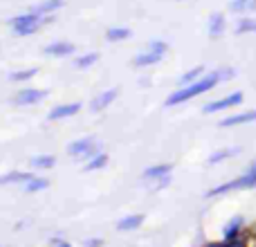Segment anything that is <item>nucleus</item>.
Listing matches in <instances>:
<instances>
[{"label": "nucleus", "mask_w": 256, "mask_h": 247, "mask_svg": "<svg viewBox=\"0 0 256 247\" xmlns=\"http://www.w3.org/2000/svg\"><path fill=\"white\" fill-rule=\"evenodd\" d=\"M202 74H204V68H202V66H198V68H194V70L184 72V74H182V79H180V88H184V86L196 84V81H198Z\"/></svg>", "instance_id": "nucleus-23"}, {"label": "nucleus", "mask_w": 256, "mask_h": 247, "mask_svg": "<svg viewBox=\"0 0 256 247\" xmlns=\"http://www.w3.org/2000/svg\"><path fill=\"white\" fill-rule=\"evenodd\" d=\"M45 22H52V16H40L36 12H27V14H20V16L12 18L9 25L14 27L18 36H30V34H36Z\"/></svg>", "instance_id": "nucleus-3"}, {"label": "nucleus", "mask_w": 256, "mask_h": 247, "mask_svg": "<svg viewBox=\"0 0 256 247\" xmlns=\"http://www.w3.org/2000/svg\"><path fill=\"white\" fill-rule=\"evenodd\" d=\"M94 148H97V140L94 137H81V140H74L70 146H68V153L72 158H92L94 155Z\"/></svg>", "instance_id": "nucleus-6"}, {"label": "nucleus", "mask_w": 256, "mask_h": 247, "mask_svg": "<svg viewBox=\"0 0 256 247\" xmlns=\"http://www.w3.org/2000/svg\"><path fill=\"white\" fill-rule=\"evenodd\" d=\"M168 52V45L164 40H150L148 43V50L144 54H137L132 66L135 68H150V66H158L162 61V56Z\"/></svg>", "instance_id": "nucleus-4"}, {"label": "nucleus", "mask_w": 256, "mask_h": 247, "mask_svg": "<svg viewBox=\"0 0 256 247\" xmlns=\"http://www.w3.org/2000/svg\"><path fill=\"white\" fill-rule=\"evenodd\" d=\"M108 164V155L106 153H97V155H92V158L86 162V166H84V171H99V168H104Z\"/></svg>", "instance_id": "nucleus-21"}, {"label": "nucleus", "mask_w": 256, "mask_h": 247, "mask_svg": "<svg viewBox=\"0 0 256 247\" xmlns=\"http://www.w3.org/2000/svg\"><path fill=\"white\" fill-rule=\"evenodd\" d=\"M243 99H245V97H243V92H232V94H227V97H222V99H216V102L204 104L202 112H204V115H212V112L232 110V108L240 106V104H243Z\"/></svg>", "instance_id": "nucleus-5"}, {"label": "nucleus", "mask_w": 256, "mask_h": 247, "mask_svg": "<svg viewBox=\"0 0 256 247\" xmlns=\"http://www.w3.org/2000/svg\"><path fill=\"white\" fill-rule=\"evenodd\" d=\"M63 4H66V0H45V2H40L38 7L34 9V12L40 14V16H52L54 12L63 9Z\"/></svg>", "instance_id": "nucleus-18"}, {"label": "nucleus", "mask_w": 256, "mask_h": 247, "mask_svg": "<svg viewBox=\"0 0 256 247\" xmlns=\"http://www.w3.org/2000/svg\"><path fill=\"white\" fill-rule=\"evenodd\" d=\"M32 178H34L32 173L12 171V173H4V176H0V186H7V184H27Z\"/></svg>", "instance_id": "nucleus-14"}, {"label": "nucleus", "mask_w": 256, "mask_h": 247, "mask_svg": "<svg viewBox=\"0 0 256 247\" xmlns=\"http://www.w3.org/2000/svg\"><path fill=\"white\" fill-rule=\"evenodd\" d=\"M234 74H236V72L232 70V68L209 72L207 76H200L196 84L184 86V88L176 90V92H173L171 97L166 99V108H173V106H180V104H184V102H191V99H196V97H200V94L214 90L218 84H222V81H232V79H234Z\"/></svg>", "instance_id": "nucleus-1"}, {"label": "nucleus", "mask_w": 256, "mask_h": 247, "mask_svg": "<svg viewBox=\"0 0 256 247\" xmlns=\"http://www.w3.org/2000/svg\"><path fill=\"white\" fill-rule=\"evenodd\" d=\"M171 171H173L171 164H160V166H150V168H146V171L142 173V180H144V182H153V184H155L160 178L171 176Z\"/></svg>", "instance_id": "nucleus-12"}, {"label": "nucleus", "mask_w": 256, "mask_h": 247, "mask_svg": "<svg viewBox=\"0 0 256 247\" xmlns=\"http://www.w3.org/2000/svg\"><path fill=\"white\" fill-rule=\"evenodd\" d=\"M248 189H256V162L250 164L248 171L240 178L225 182V184H218V186H214L212 191H207V198H218V196L232 194V191H248Z\"/></svg>", "instance_id": "nucleus-2"}, {"label": "nucleus", "mask_w": 256, "mask_h": 247, "mask_svg": "<svg viewBox=\"0 0 256 247\" xmlns=\"http://www.w3.org/2000/svg\"><path fill=\"white\" fill-rule=\"evenodd\" d=\"M45 97H48L45 90L30 88V90H20V92L14 97V104H16V106H36V104H40Z\"/></svg>", "instance_id": "nucleus-7"}, {"label": "nucleus", "mask_w": 256, "mask_h": 247, "mask_svg": "<svg viewBox=\"0 0 256 247\" xmlns=\"http://www.w3.org/2000/svg\"><path fill=\"white\" fill-rule=\"evenodd\" d=\"M132 36V32L128 27H112V30L106 32V40L108 43H122V40H128Z\"/></svg>", "instance_id": "nucleus-19"}, {"label": "nucleus", "mask_w": 256, "mask_h": 247, "mask_svg": "<svg viewBox=\"0 0 256 247\" xmlns=\"http://www.w3.org/2000/svg\"><path fill=\"white\" fill-rule=\"evenodd\" d=\"M104 245V240H88L86 243V247H102Z\"/></svg>", "instance_id": "nucleus-29"}, {"label": "nucleus", "mask_w": 256, "mask_h": 247, "mask_svg": "<svg viewBox=\"0 0 256 247\" xmlns=\"http://www.w3.org/2000/svg\"><path fill=\"white\" fill-rule=\"evenodd\" d=\"M243 227H245V218L243 216H236V218H232V222H227V225H225L222 234H225V238H234V236L243 234Z\"/></svg>", "instance_id": "nucleus-17"}, {"label": "nucleus", "mask_w": 256, "mask_h": 247, "mask_svg": "<svg viewBox=\"0 0 256 247\" xmlns=\"http://www.w3.org/2000/svg\"><path fill=\"white\" fill-rule=\"evenodd\" d=\"M32 168H38V171H48V168L56 166V158L54 155H36V158L30 160Z\"/></svg>", "instance_id": "nucleus-16"}, {"label": "nucleus", "mask_w": 256, "mask_h": 247, "mask_svg": "<svg viewBox=\"0 0 256 247\" xmlns=\"http://www.w3.org/2000/svg\"><path fill=\"white\" fill-rule=\"evenodd\" d=\"M240 146H232V148H220V150H216L214 155H209V160H207V164L209 166H214V164H218V162H225V160H232V158H236V155H240Z\"/></svg>", "instance_id": "nucleus-15"}, {"label": "nucleus", "mask_w": 256, "mask_h": 247, "mask_svg": "<svg viewBox=\"0 0 256 247\" xmlns=\"http://www.w3.org/2000/svg\"><path fill=\"white\" fill-rule=\"evenodd\" d=\"M36 68H32V70H20V72H14L12 76H9V81H16V84H20V81H30L36 76Z\"/></svg>", "instance_id": "nucleus-27"}, {"label": "nucleus", "mask_w": 256, "mask_h": 247, "mask_svg": "<svg viewBox=\"0 0 256 247\" xmlns=\"http://www.w3.org/2000/svg\"><path fill=\"white\" fill-rule=\"evenodd\" d=\"M97 61H99V54H97V52H90V54H86V56H79V58H76L74 66L79 68V70H88V68H92Z\"/></svg>", "instance_id": "nucleus-25"}, {"label": "nucleus", "mask_w": 256, "mask_h": 247, "mask_svg": "<svg viewBox=\"0 0 256 247\" xmlns=\"http://www.w3.org/2000/svg\"><path fill=\"white\" fill-rule=\"evenodd\" d=\"M142 222H144V216H128L124 218V220H120L117 222V230L120 232H132V230H140L142 227Z\"/></svg>", "instance_id": "nucleus-20"}, {"label": "nucleus", "mask_w": 256, "mask_h": 247, "mask_svg": "<svg viewBox=\"0 0 256 247\" xmlns=\"http://www.w3.org/2000/svg\"><path fill=\"white\" fill-rule=\"evenodd\" d=\"M227 30V22H225V14H212L209 18V36L212 38H220Z\"/></svg>", "instance_id": "nucleus-13"}, {"label": "nucleus", "mask_w": 256, "mask_h": 247, "mask_svg": "<svg viewBox=\"0 0 256 247\" xmlns=\"http://www.w3.org/2000/svg\"><path fill=\"white\" fill-rule=\"evenodd\" d=\"M48 186H50V180H45V178H32L25 184V191L27 194H36V191H45Z\"/></svg>", "instance_id": "nucleus-24"}, {"label": "nucleus", "mask_w": 256, "mask_h": 247, "mask_svg": "<svg viewBox=\"0 0 256 247\" xmlns=\"http://www.w3.org/2000/svg\"><path fill=\"white\" fill-rule=\"evenodd\" d=\"M52 247H72L68 240H63V238H54L52 240Z\"/></svg>", "instance_id": "nucleus-28"}, {"label": "nucleus", "mask_w": 256, "mask_h": 247, "mask_svg": "<svg viewBox=\"0 0 256 247\" xmlns=\"http://www.w3.org/2000/svg\"><path fill=\"white\" fill-rule=\"evenodd\" d=\"M207 247H250V240L245 238V234L234 236V238H222L220 243H212Z\"/></svg>", "instance_id": "nucleus-22"}, {"label": "nucleus", "mask_w": 256, "mask_h": 247, "mask_svg": "<svg viewBox=\"0 0 256 247\" xmlns=\"http://www.w3.org/2000/svg\"><path fill=\"white\" fill-rule=\"evenodd\" d=\"M256 32V18H240L236 25V34H254Z\"/></svg>", "instance_id": "nucleus-26"}, {"label": "nucleus", "mask_w": 256, "mask_h": 247, "mask_svg": "<svg viewBox=\"0 0 256 247\" xmlns=\"http://www.w3.org/2000/svg\"><path fill=\"white\" fill-rule=\"evenodd\" d=\"M48 56H56V58H61V56H70L72 52H74V45L72 43H68V40H56V43H50L48 48L43 50Z\"/></svg>", "instance_id": "nucleus-11"}, {"label": "nucleus", "mask_w": 256, "mask_h": 247, "mask_svg": "<svg viewBox=\"0 0 256 247\" xmlns=\"http://www.w3.org/2000/svg\"><path fill=\"white\" fill-rule=\"evenodd\" d=\"M254 122H256V110L236 112V115H230V117H225V120H220V128L243 126V124H254Z\"/></svg>", "instance_id": "nucleus-9"}, {"label": "nucleus", "mask_w": 256, "mask_h": 247, "mask_svg": "<svg viewBox=\"0 0 256 247\" xmlns=\"http://www.w3.org/2000/svg\"><path fill=\"white\" fill-rule=\"evenodd\" d=\"M117 94H120V90H117V88L106 90V92L97 94V97H94V102L90 104V108H92V112H104V110H106V108L110 106V104L117 99Z\"/></svg>", "instance_id": "nucleus-10"}, {"label": "nucleus", "mask_w": 256, "mask_h": 247, "mask_svg": "<svg viewBox=\"0 0 256 247\" xmlns=\"http://www.w3.org/2000/svg\"><path fill=\"white\" fill-rule=\"evenodd\" d=\"M76 112H81V104H63V106H56L52 112H50L48 120L61 122V120H68V117H74Z\"/></svg>", "instance_id": "nucleus-8"}]
</instances>
